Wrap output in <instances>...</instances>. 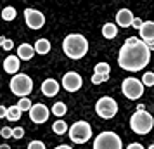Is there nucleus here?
<instances>
[{
    "label": "nucleus",
    "mask_w": 154,
    "mask_h": 149,
    "mask_svg": "<svg viewBox=\"0 0 154 149\" xmlns=\"http://www.w3.org/2000/svg\"><path fill=\"white\" fill-rule=\"evenodd\" d=\"M54 149H71L68 144H61V146H57V147H54Z\"/></svg>",
    "instance_id": "obj_34"
},
{
    "label": "nucleus",
    "mask_w": 154,
    "mask_h": 149,
    "mask_svg": "<svg viewBox=\"0 0 154 149\" xmlns=\"http://www.w3.org/2000/svg\"><path fill=\"white\" fill-rule=\"evenodd\" d=\"M5 109H7V107L0 106V118H5Z\"/></svg>",
    "instance_id": "obj_33"
},
{
    "label": "nucleus",
    "mask_w": 154,
    "mask_h": 149,
    "mask_svg": "<svg viewBox=\"0 0 154 149\" xmlns=\"http://www.w3.org/2000/svg\"><path fill=\"white\" fill-rule=\"evenodd\" d=\"M24 21L31 29H40L45 24V16L36 9H24Z\"/></svg>",
    "instance_id": "obj_9"
},
{
    "label": "nucleus",
    "mask_w": 154,
    "mask_h": 149,
    "mask_svg": "<svg viewBox=\"0 0 154 149\" xmlns=\"http://www.w3.org/2000/svg\"><path fill=\"white\" fill-rule=\"evenodd\" d=\"M28 111H29V118H31L33 123H45L50 116L49 107L45 106V104H42V102L31 104V107H29Z\"/></svg>",
    "instance_id": "obj_10"
},
{
    "label": "nucleus",
    "mask_w": 154,
    "mask_h": 149,
    "mask_svg": "<svg viewBox=\"0 0 154 149\" xmlns=\"http://www.w3.org/2000/svg\"><path fill=\"white\" fill-rule=\"evenodd\" d=\"M95 113L100 116V118H104V120H111L116 116L118 113V102L112 99V97H100L97 101V104H95Z\"/></svg>",
    "instance_id": "obj_8"
},
{
    "label": "nucleus",
    "mask_w": 154,
    "mask_h": 149,
    "mask_svg": "<svg viewBox=\"0 0 154 149\" xmlns=\"http://www.w3.org/2000/svg\"><path fill=\"white\" fill-rule=\"evenodd\" d=\"M142 85L144 87H154V73H151V71L144 73V76H142Z\"/></svg>",
    "instance_id": "obj_25"
},
{
    "label": "nucleus",
    "mask_w": 154,
    "mask_h": 149,
    "mask_svg": "<svg viewBox=\"0 0 154 149\" xmlns=\"http://www.w3.org/2000/svg\"><path fill=\"white\" fill-rule=\"evenodd\" d=\"M63 50L64 54L71 59H82L88 52V40L80 33H71L63 40Z\"/></svg>",
    "instance_id": "obj_2"
},
{
    "label": "nucleus",
    "mask_w": 154,
    "mask_h": 149,
    "mask_svg": "<svg viewBox=\"0 0 154 149\" xmlns=\"http://www.w3.org/2000/svg\"><path fill=\"white\" fill-rule=\"evenodd\" d=\"M0 149H11V147H9L7 144H2V146H0Z\"/></svg>",
    "instance_id": "obj_35"
},
{
    "label": "nucleus",
    "mask_w": 154,
    "mask_h": 149,
    "mask_svg": "<svg viewBox=\"0 0 154 149\" xmlns=\"http://www.w3.org/2000/svg\"><path fill=\"white\" fill-rule=\"evenodd\" d=\"M142 23H144V21H142L140 17H133V21H132V26H133L135 29H139L140 26H142Z\"/></svg>",
    "instance_id": "obj_31"
},
{
    "label": "nucleus",
    "mask_w": 154,
    "mask_h": 149,
    "mask_svg": "<svg viewBox=\"0 0 154 149\" xmlns=\"http://www.w3.org/2000/svg\"><path fill=\"white\" fill-rule=\"evenodd\" d=\"M68 134H69V139L75 144H85V142H88L92 139V127L87 121L80 120V121H75L71 125V128L68 130Z\"/></svg>",
    "instance_id": "obj_6"
},
{
    "label": "nucleus",
    "mask_w": 154,
    "mask_h": 149,
    "mask_svg": "<svg viewBox=\"0 0 154 149\" xmlns=\"http://www.w3.org/2000/svg\"><path fill=\"white\" fill-rule=\"evenodd\" d=\"M2 49H5V50L14 49V42H12V40H9V38H5V40H4V43H2Z\"/></svg>",
    "instance_id": "obj_30"
},
{
    "label": "nucleus",
    "mask_w": 154,
    "mask_h": 149,
    "mask_svg": "<svg viewBox=\"0 0 154 149\" xmlns=\"http://www.w3.org/2000/svg\"><path fill=\"white\" fill-rule=\"evenodd\" d=\"M52 130H54V134H57V135H63V134H66L68 132V123L64 120H57L54 125H52Z\"/></svg>",
    "instance_id": "obj_22"
},
{
    "label": "nucleus",
    "mask_w": 154,
    "mask_h": 149,
    "mask_svg": "<svg viewBox=\"0 0 154 149\" xmlns=\"http://www.w3.org/2000/svg\"><path fill=\"white\" fill-rule=\"evenodd\" d=\"M29 107H31V99H28V97H21L19 102H17V109L23 113V111H28Z\"/></svg>",
    "instance_id": "obj_26"
},
{
    "label": "nucleus",
    "mask_w": 154,
    "mask_h": 149,
    "mask_svg": "<svg viewBox=\"0 0 154 149\" xmlns=\"http://www.w3.org/2000/svg\"><path fill=\"white\" fill-rule=\"evenodd\" d=\"M26 149H47V147H45V144L42 141H31Z\"/></svg>",
    "instance_id": "obj_27"
},
{
    "label": "nucleus",
    "mask_w": 154,
    "mask_h": 149,
    "mask_svg": "<svg viewBox=\"0 0 154 149\" xmlns=\"http://www.w3.org/2000/svg\"><path fill=\"white\" fill-rule=\"evenodd\" d=\"M121 92H123V95H125L126 99L137 101L144 95V85H142L140 80L130 76V78L123 80V83H121Z\"/></svg>",
    "instance_id": "obj_7"
},
{
    "label": "nucleus",
    "mask_w": 154,
    "mask_h": 149,
    "mask_svg": "<svg viewBox=\"0 0 154 149\" xmlns=\"http://www.w3.org/2000/svg\"><path fill=\"white\" fill-rule=\"evenodd\" d=\"M126 149H144V146H142V144H139V142H132V144H130Z\"/></svg>",
    "instance_id": "obj_32"
},
{
    "label": "nucleus",
    "mask_w": 154,
    "mask_h": 149,
    "mask_svg": "<svg viewBox=\"0 0 154 149\" xmlns=\"http://www.w3.org/2000/svg\"><path fill=\"white\" fill-rule=\"evenodd\" d=\"M57 92H59V83H57V80H54V78L43 80V83H42V94L43 95L54 97V95H57Z\"/></svg>",
    "instance_id": "obj_14"
},
{
    "label": "nucleus",
    "mask_w": 154,
    "mask_h": 149,
    "mask_svg": "<svg viewBox=\"0 0 154 149\" xmlns=\"http://www.w3.org/2000/svg\"><path fill=\"white\" fill-rule=\"evenodd\" d=\"M61 85H63L64 90H68V92H76V90H80V88H82V85H83V80H82V76H80L78 73L69 71V73H66V75L63 76Z\"/></svg>",
    "instance_id": "obj_11"
},
{
    "label": "nucleus",
    "mask_w": 154,
    "mask_h": 149,
    "mask_svg": "<svg viewBox=\"0 0 154 149\" xmlns=\"http://www.w3.org/2000/svg\"><path fill=\"white\" fill-rule=\"evenodd\" d=\"M16 16H17V12H16V9L11 7V5L4 7V11H2V19H4V21H14Z\"/></svg>",
    "instance_id": "obj_21"
},
{
    "label": "nucleus",
    "mask_w": 154,
    "mask_h": 149,
    "mask_svg": "<svg viewBox=\"0 0 154 149\" xmlns=\"http://www.w3.org/2000/svg\"><path fill=\"white\" fill-rule=\"evenodd\" d=\"M94 149H123V142H121L118 134H114L111 130H106L95 137Z\"/></svg>",
    "instance_id": "obj_5"
},
{
    "label": "nucleus",
    "mask_w": 154,
    "mask_h": 149,
    "mask_svg": "<svg viewBox=\"0 0 154 149\" xmlns=\"http://www.w3.org/2000/svg\"><path fill=\"white\" fill-rule=\"evenodd\" d=\"M33 50H35L36 54H49L50 52V42L47 40V38H38L35 43V47H33Z\"/></svg>",
    "instance_id": "obj_17"
},
{
    "label": "nucleus",
    "mask_w": 154,
    "mask_h": 149,
    "mask_svg": "<svg viewBox=\"0 0 154 149\" xmlns=\"http://www.w3.org/2000/svg\"><path fill=\"white\" fill-rule=\"evenodd\" d=\"M107 80H109V75H99V73H94L90 82L94 83V85H100V83H104V82H107Z\"/></svg>",
    "instance_id": "obj_24"
},
{
    "label": "nucleus",
    "mask_w": 154,
    "mask_h": 149,
    "mask_svg": "<svg viewBox=\"0 0 154 149\" xmlns=\"http://www.w3.org/2000/svg\"><path fill=\"white\" fill-rule=\"evenodd\" d=\"M66 113H68V107H66L64 102H56V104L52 106V111H50V114H54V116H57V118L64 116Z\"/></svg>",
    "instance_id": "obj_20"
},
{
    "label": "nucleus",
    "mask_w": 154,
    "mask_h": 149,
    "mask_svg": "<svg viewBox=\"0 0 154 149\" xmlns=\"http://www.w3.org/2000/svg\"><path fill=\"white\" fill-rule=\"evenodd\" d=\"M33 56H35V50H33V47L29 45V43H21L19 47H17V59L19 61H29V59H33Z\"/></svg>",
    "instance_id": "obj_16"
},
{
    "label": "nucleus",
    "mask_w": 154,
    "mask_h": 149,
    "mask_svg": "<svg viewBox=\"0 0 154 149\" xmlns=\"http://www.w3.org/2000/svg\"><path fill=\"white\" fill-rule=\"evenodd\" d=\"M147 149H154V146H152V144H151V146H149V147H147Z\"/></svg>",
    "instance_id": "obj_37"
},
{
    "label": "nucleus",
    "mask_w": 154,
    "mask_h": 149,
    "mask_svg": "<svg viewBox=\"0 0 154 149\" xmlns=\"http://www.w3.org/2000/svg\"><path fill=\"white\" fill-rule=\"evenodd\" d=\"M109 71H111V68L107 63H97L94 68V73H99V75H109Z\"/></svg>",
    "instance_id": "obj_23"
},
{
    "label": "nucleus",
    "mask_w": 154,
    "mask_h": 149,
    "mask_svg": "<svg viewBox=\"0 0 154 149\" xmlns=\"http://www.w3.org/2000/svg\"><path fill=\"white\" fill-rule=\"evenodd\" d=\"M0 135H2L4 139H11V135H12V128H11V127H2Z\"/></svg>",
    "instance_id": "obj_29"
},
{
    "label": "nucleus",
    "mask_w": 154,
    "mask_h": 149,
    "mask_svg": "<svg viewBox=\"0 0 154 149\" xmlns=\"http://www.w3.org/2000/svg\"><path fill=\"white\" fill-rule=\"evenodd\" d=\"M102 36L104 38H109V40L116 38L118 36V26L112 24V23H106L104 26H102Z\"/></svg>",
    "instance_id": "obj_18"
},
{
    "label": "nucleus",
    "mask_w": 154,
    "mask_h": 149,
    "mask_svg": "<svg viewBox=\"0 0 154 149\" xmlns=\"http://www.w3.org/2000/svg\"><path fill=\"white\" fill-rule=\"evenodd\" d=\"M140 31V40L147 45V49H154V23L152 21H144L142 26L139 28Z\"/></svg>",
    "instance_id": "obj_12"
},
{
    "label": "nucleus",
    "mask_w": 154,
    "mask_h": 149,
    "mask_svg": "<svg viewBox=\"0 0 154 149\" xmlns=\"http://www.w3.org/2000/svg\"><path fill=\"white\" fill-rule=\"evenodd\" d=\"M133 12L130 9H119L118 14H116V23H118V26L121 28H128V26H132V21H133Z\"/></svg>",
    "instance_id": "obj_13"
},
{
    "label": "nucleus",
    "mask_w": 154,
    "mask_h": 149,
    "mask_svg": "<svg viewBox=\"0 0 154 149\" xmlns=\"http://www.w3.org/2000/svg\"><path fill=\"white\" fill-rule=\"evenodd\" d=\"M5 118H7L9 121H17L21 118V111L17 109V106H11V107L5 109Z\"/></svg>",
    "instance_id": "obj_19"
},
{
    "label": "nucleus",
    "mask_w": 154,
    "mask_h": 149,
    "mask_svg": "<svg viewBox=\"0 0 154 149\" xmlns=\"http://www.w3.org/2000/svg\"><path fill=\"white\" fill-rule=\"evenodd\" d=\"M4 40H5V36H0V47H2V43H4Z\"/></svg>",
    "instance_id": "obj_36"
},
{
    "label": "nucleus",
    "mask_w": 154,
    "mask_h": 149,
    "mask_svg": "<svg viewBox=\"0 0 154 149\" xmlns=\"http://www.w3.org/2000/svg\"><path fill=\"white\" fill-rule=\"evenodd\" d=\"M19 66H21V61L16 56H7L4 59V71L9 75H16L19 71Z\"/></svg>",
    "instance_id": "obj_15"
},
{
    "label": "nucleus",
    "mask_w": 154,
    "mask_h": 149,
    "mask_svg": "<svg viewBox=\"0 0 154 149\" xmlns=\"http://www.w3.org/2000/svg\"><path fill=\"white\" fill-rule=\"evenodd\" d=\"M152 127H154V118L152 114L147 113L146 109L133 113L132 118H130V128L139 135H147L152 130Z\"/></svg>",
    "instance_id": "obj_3"
},
{
    "label": "nucleus",
    "mask_w": 154,
    "mask_h": 149,
    "mask_svg": "<svg viewBox=\"0 0 154 149\" xmlns=\"http://www.w3.org/2000/svg\"><path fill=\"white\" fill-rule=\"evenodd\" d=\"M149 61H151V50L147 49V45L137 36L126 38L118 52L119 68L132 71V73L144 70L149 64Z\"/></svg>",
    "instance_id": "obj_1"
},
{
    "label": "nucleus",
    "mask_w": 154,
    "mask_h": 149,
    "mask_svg": "<svg viewBox=\"0 0 154 149\" xmlns=\"http://www.w3.org/2000/svg\"><path fill=\"white\" fill-rule=\"evenodd\" d=\"M23 135H24V128H23V127L12 128V135H11V137H14V139H21Z\"/></svg>",
    "instance_id": "obj_28"
},
{
    "label": "nucleus",
    "mask_w": 154,
    "mask_h": 149,
    "mask_svg": "<svg viewBox=\"0 0 154 149\" xmlns=\"http://www.w3.org/2000/svg\"><path fill=\"white\" fill-rule=\"evenodd\" d=\"M9 87H11L12 94L19 95V97H28L33 92V80L24 73H16V75H12Z\"/></svg>",
    "instance_id": "obj_4"
}]
</instances>
